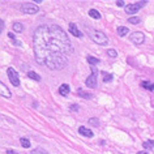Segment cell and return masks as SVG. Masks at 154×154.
I'll return each mask as SVG.
<instances>
[{"label":"cell","mask_w":154,"mask_h":154,"mask_svg":"<svg viewBox=\"0 0 154 154\" xmlns=\"http://www.w3.org/2000/svg\"><path fill=\"white\" fill-rule=\"evenodd\" d=\"M107 55H109L110 57H116L118 56V52H116V50L109 48V50H107Z\"/></svg>","instance_id":"25"},{"label":"cell","mask_w":154,"mask_h":154,"mask_svg":"<svg viewBox=\"0 0 154 154\" xmlns=\"http://www.w3.org/2000/svg\"><path fill=\"white\" fill-rule=\"evenodd\" d=\"M3 30H4V21L0 20V33H2Z\"/></svg>","instance_id":"28"},{"label":"cell","mask_w":154,"mask_h":154,"mask_svg":"<svg viewBox=\"0 0 154 154\" xmlns=\"http://www.w3.org/2000/svg\"><path fill=\"white\" fill-rule=\"evenodd\" d=\"M124 4H125V3L123 2V0H118V2H116V5L120 7V8H122V7H124Z\"/></svg>","instance_id":"26"},{"label":"cell","mask_w":154,"mask_h":154,"mask_svg":"<svg viewBox=\"0 0 154 154\" xmlns=\"http://www.w3.org/2000/svg\"><path fill=\"white\" fill-rule=\"evenodd\" d=\"M79 95L85 99H91L93 98V94L91 93H88V91H82V90H79Z\"/></svg>","instance_id":"18"},{"label":"cell","mask_w":154,"mask_h":154,"mask_svg":"<svg viewBox=\"0 0 154 154\" xmlns=\"http://www.w3.org/2000/svg\"><path fill=\"white\" fill-rule=\"evenodd\" d=\"M154 146V140H148V141H145V142H142V148L144 149H148L150 150Z\"/></svg>","instance_id":"17"},{"label":"cell","mask_w":154,"mask_h":154,"mask_svg":"<svg viewBox=\"0 0 154 154\" xmlns=\"http://www.w3.org/2000/svg\"><path fill=\"white\" fill-rule=\"evenodd\" d=\"M13 42V45L14 46H22V43H21V42H18V41H16V39H14V41H12Z\"/></svg>","instance_id":"31"},{"label":"cell","mask_w":154,"mask_h":154,"mask_svg":"<svg viewBox=\"0 0 154 154\" xmlns=\"http://www.w3.org/2000/svg\"><path fill=\"white\" fill-rule=\"evenodd\" d=\"M69 93H71V88H69L68 84H63V85H60V88H59V94L60 95L67 97Z\"/></svg>","instance_id":"11"},{"label":"cell","mask_w":154,"mask_h":154,"mask_svg":"<svg viewBox=\"0 0 154 154\" xmlns=\"http://www.w3.org/2000/svg\"><path fill=\"white\" fill-rule=\"evenodd\" d=\"M153 90H154V84H153Z\"/></svg>","instance_id":"33"},{"label":"cell","mask_w":154,"mask_h":154,"mask_svg":"<svg viewBox=\"0 0 154 154\" xmlns=\"http://www.w3.org/2000/svg\"><path fill=\"white\" fill-rule=\"evenodd\" d=\"M128 22H129V24H133V25H138L141 22V20L138 17H129L128 18Z\"/></svg>","instance_id":"22"},{"label":"cell","mask_w":154,"mask_h":154,"mask_svg":"<svg viewBox=\"0 0 154 154\" xmlns=\"http://www.w3.org/2000/svg\"><path fill=\"white\" fill-rule=\"evenodd\" d=\"M7 75H8L9 81H11V84H12L13 86H16V88L20 86V77H18V73L16 72V69L9 67L8 69H7Z\"/></svg>","instance_id":"6"},{"label":"cell","mask_w":154,"mask_h":154,"mask_svg":"<svg viewBox=\"0 0 154 154\" xmlns=\"http://www.w3.org/2000/svg\"><path fill=\"white\" fill-rule=\"evenodd\" d=\"M91 69V73H90V76L86 79V81H85V85L88 88H91V89H94V88H97V75H98V69L97 67H94V65H91L90 67Z\"/></svg>","instance_id":"3"},{"label":"cell","mask_w":154,"mask_h":154,"mask_svg":"<svg viewBox=\"0 0 154 154\" xmlns=\"http://www.w3.org/2000/svg\"><path fill=\"white\" fill-rule=\"evenodd\" d=\"M28 77H29V79H32V80H34V81H41V76L38 75V73L33 72V71L28 72Z\"/></svg>","instance_id":"16"},{"label":"cell","mask_w":154,"mask_h":154,"mask_svg":"<svg viewBox=\"0 0 154 154\" xmlns=\"http://www.w3.org/2000/svg\"><path fill=\"white\" fill-rule=\"evenodd\" d=\"M137 154H149L148 152H146V150H142V152H138Z\"/></svg>","instance_id":"32"},{"label":"cell","mask_w":154,"mask_h":154,"mask_svg":"<svg viewBox=\"0 0 154 154\" xmlns=\"http://www.w3.org/2000/svg\"><path fill=\"white\" fill-rule=\"evenodd\" d=\"M20 142H21L22 148H25V149H29L30 148V141L28 140V138L22 137V138H20Z\"/></svg>","instance_id":"20"},{"label":"cell","mask_w":154,"mask_h":154,"mask_svg":"<svg viewBox=\"0 0 154 154\" xmlns=\"http://www.w3.org/2000/svg\"><path fill=\"white\" fill-rule=\"evenodd\" d=\"M128 33H129V30L127 26H119L118 28V35L119 37H125Z\"/></svg>","instance_id":"12"},{"label":"cell","mask_w":154,"mask_h":154,"mask_svg":"<svg viewBox=\"0 0 154 154\" xmlns=\"http://www.w3.org/2000/svg\"><path fill=\"white\" fill-rule=\"evenodd\" d=\"M89 38L94 43L101 46H107V43H109V38L101 30H89Z\"/></svg>","instance_id":"2"},{"label":"cell","mask_w":154,"mask_h":154,"mask_svg":"<svg viewBox=\"0 0 154 154\" xmlns=\"http://www.w3.org/2000/svg\"><path fill=\"white\" fill-rule=\"evenodd\" d=\"M145 4H148V2L142 0V2H137V3H132V4L125 5V8H124L125 9V13L127 14H134V13H137Z\"/></svg>","instance_id":"4"},{"label":"cell","mask_w":154,"mask_h":154,"mask_svg":"<svg viewBox=\"0 0 154 154\" xmlns=\"http://www.w3.org/2000/svg\"><path fill=\"white\" fill-rule=\"evenodd\" d=\"M129 39L132 41L134 45L140 46V45H142L145 42V35H144V33H141V32H133L129 35Z\"/></svg>","instance_id":"7"},{"label":"cell","mask_w":154,"mask_h":154,"mask_svg":"<svg viewBox=\"0 0 154 154\" xmlns=\"http://www.w3.org/2000/svg\"><path fill=\"white\" fill-rule=\"evenodd\" d=\"M79 133L81 134V136H84V137H89V138H91L94 136V133H93V131H90V129H88V128H85L84 125H81L79 128Z\"/></svg>","instance_id":"10"},{"label":"cell","mask_w":154,"mask_h":154,"mask_svg":"<svg viewBox=\"0 0 154 154\" xmlns=\"http://www.w3.org/2000/svg\"><path fill=\"white\" fill-rule=\"evenodd\" d=\"M12 29L16 33H22L24 32V25H22L21 22H14V24L12 25Z\"/></svg>","instance_id":"13"},{"label":"cell","mask_w":154,"mask_h":154,"mask_svg":"<svg viewBox=\"0 0 154 154\" xmlns=\"http://www.w3.org/2000/svg\"><path fill=\"white\" fill-rule=\"evenodd\" d=\"M7 154H20V153L14 152V150H12V149H8V150H7Z\"/></svg>","instance_id":"29"},{"label":"cell","mask_w":154,"mask_h":154,"mask_svg":"<svg viewBox=\"0 0 154 154\" xmlns=\"http://www.w3.org/2000/svg\"><path fill=\"white\" fill-rule=\"evenodd\" d=\"M141 86L146 90H153V84H150L149 81H142L141 82Z\"/></svg>","instance_id":"21"},{"label":"cell","mask_w":154,"mask_h":154,"mask_svg":"<svg viewBox=\"0 0 154 154\" xmlns=\"http://www.w3.org/2000/svg\"><path fill=\"white\" fill-rule=\"evenodd\" d=\"M89 124L93 127H99V120L97 118H90L89 119Z\"/></svg>","instance_id":"23"},{"label":"cell","mask_w":154,"mask_h":154,"mask_svg":"<svg viewBox=\"0 0 154 154\" xmlns=\"http://www.w3.org/2000/svg\"><path fill=\"white\" fill-rule=\"evenodd\" d=\"M0 94H2V97H4V98H12V91H11L3 82L0 84Z\"/></svg>","instance_id":"9"},{"label":"cell","mask_w":154,"mask_h":154,"mask_svg":"<svg viewBox=\"0 0 154 154\" xmlns=\"http://www.w3.org/2000/svg\"><path fill=\"white\" fill-rule=\"evenodd\" d=\"M86 60H88V63H89L90 65H94V67H95L97 64H99V61H101V60L98 59V57H95V56H90V55L86 57Z\"/></svg>","instance_id":"14"},{"label":"cell","mask_w":154,"mask_h":154,"mask_svg":"<svg viewBox=\"0 0 154 154\" xmlns=\"http://www.w3.org/2000/svg\"><path fill=\"white\" fill-rule=\"evenodd\" d=\"M45 154H50V153H47V152H46V153H45Z\"/></svg>","instance_id":"34"},{"label":"cell","mask_w":154,"mask_h":154,"mask_svg":"<svg viewBox=\"0 0 154 154\" xmlns=\"http://www.w3.org/2000/svg\"><path fill=\"white\" fill-rule=\"evenodd\" d=\"M71 111H79V105H72L71 106Z\"/></svg>","instance_id":"27"},{"label":"cell","mask_w":154,"mask_h":154,"mask_svg":"<svg viewBox=\"0 0 154 154\" xmlns=\"http://www.w3.org/2000/svg\"><path fill=\"white\" fill-rule=\"evenodd\" d=\"M102 76H103V81L105 82H111L112 81V75H111V73L102 72Z\"/></svg>","instance_id":"19"},{"label":"cell","mask_w":154,"mask_h":154,"mask_svg":"<svg viewBox=\"0 0 154 154\" xmlns=\"http://www.w3.org/2000/svg\"><path fill=\"white\" fill-rule=\"evenodd\" d=\"M33 50L38 64L51 71H60L68 65L73 46L59 25H41L33 34Z\"/></svg>","instance_id":"1"},{"label":"cell","mask_w":154,"mask_h":154,"mask_svg":"<svg viewBox=\"0 0 154 154\" xmlns=\"http://www.w3.org/2000/svg\"><path fill=\"white\" fill-rule=\"evenodd\" d=\"M68 29H69V33L73 34L75 37H77V38H81L82 37V33L80 32L79 28H77V25L73 24V22H71V24L68 25Z\"/></svg>","instance_id":"8"},{"label":"cell","mask_w":154,"mask_h":154,"mask_svg":"<svg viewBox=\"0 0 154 154\" xmlns=\"http://www.w3.org/2000/svg\"><path fill=\"white\" fill-rule=\"evenodd\" d=\"M20 9H21V12L25 14H35L39 12L38 5L34 4V3H24V4L20 7Z\"/></svg>","instance_id":"5"},{"label":"cell","mask_w":154,"mask_h":154,"mask_svg":"<svg viewBox=\"0 0 154 154\" xmlns=\"http://www.w3.org/2000/svg\"><path fill=\"white\" fill-rule=\"evenodd\" d=\"M46 150H43L42 148H37V149H33L30 150V154H45Z\"/></svg>","instance_id":"24"},{"label":"cell","mask_w":154,"mask_h":154,"mask_svg":"<svg viewBox=\"0 0 154 154\" xmlns=\"http://www.w3.org/2000/svg\"><path fill=\"white\" fill-rule=\"evenodd\" d=\"M8 38H11L12 41H14V34H13L12 32H9V33H8Z\"/></svg>","instance_id":"30"},{"label":"cell","mask_w":154,"mask_h":154,"mask_svg":"<svg viewBox=\"0 0 154 154\" xmlns=\"http://www.w3.org/2000/svg\"><path fill=\"white\" fill-rule=\"evenodd\" d=\"M89 16L91 17V18H95V20H101V13L98 12L97 9H90L89 11Z\"/></svg>","instance_id":"15"}]
</instances>
